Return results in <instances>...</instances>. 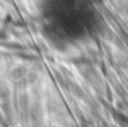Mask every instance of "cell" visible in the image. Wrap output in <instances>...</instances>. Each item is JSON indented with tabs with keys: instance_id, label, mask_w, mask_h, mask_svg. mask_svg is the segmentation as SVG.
<instances>
[{
	"instance_id": "cell-1",
	"label": "cell",
	"mask_w": 128,
	"mask_h": 127,
	"mask_svg": "<svg viewBox=\"0 0 128 127\" xmlns=\"http://www.w3.org/2000/svg\"><path fill=\"white\" fill-rule=\"evenodd\" d=\"M42 33L54 46L84 39L96 26V13L88 0H42Z\"/></svg>"
}]
</instances>
